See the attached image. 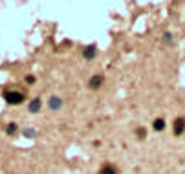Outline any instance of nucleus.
Wrapping results in <instances>:
<instances>
[{"label": "nucleus", "instance_id": "f257e3e1", "mask_svg": "<svg viewBox=\"0 0 185 174\" xmlns=\"http://www.w3.org/2000/svg\"><path fill=\"white\" fill-rule=\"evenodd\" d=\"M6 101L9 103V105H20L22 101H24V95H22L20 92H6Z\"/></svg>", "mask_w": 185, "mask_h": 174}, {"label": "nucleus", "instance_id": "f03ea898", "mask_svg": "<svg viewBox=\"0 0 185 174\" xmlns=\"http://www.w3.org/2000/svg\"><path fill=\"white\" fill-rule=\"evenodd\" d=\"M185 130V119L183 117H178V119L174 121V134L176 136H182Z\"/></svg>", "mask_w": 185, "mask_h": 174}, {"label": "nucleus", "instance_id": "7ed1b4c3", "mask_svg": "<svg viewBox=\"0 0 185 174\" xmlns=\"http://www.w3.org/2000/svg\"><path fill=\"white\" fill-rule=\"evenodd\" d=\"M83 55L86 57L88 61H92V59L95 57V46H94V44H92V46H86V48L83 50Z\"/></svg>", "mask_w": 185, "mask_h": 174}, {"label": "nucleus", "instance_id": "20e7f679", "mask_svg": "<svg viewBox=\"0 0 185 174\" xmlns=\"http://www.w3.org/2000/svg\"><path fill=\"white\" fill-rule=\"evenodd\" d=\"M101 83H103V77H101V75H94L92 79H90V81H88V84H90V88H94V90L101 86Z\"/></svg>", "mask_w": 185, "mask_h": 174}, {"label": "nucleus", "instance_id": "39448f33", "mask_svg": "<svg viewBox=\"0 0 185 174\" xmlns=\"http://www.w3.org/2000/svg\"><path fill=\"white\" fill-rule=\"evenodd\" d=\"M41 106H42L41 99H33L31 103H30V106H28V108H30V112H33V114H35V112H39V110H41Z\"/></svg>", "mask_w": 185, "mask_h": 174}, {"label": "nucleus", "instance_id": "423d86ee", "mask_svg": "<svg viewBox=\"0 0 185 174\" xmlns=\"http://www.w3.org/2000/svg\"><path fill=\"white\" fill-rule=\"evenodd\" d=\"M61 106H63V101H61L59 97H52L50 99V108L52 110H59Z\"/></svg>", "mask_w": 185, "mask_h": 174}, {"label": "nucleus", "instance_id": "0eeeda50", "mask_svg": "<svg viewBox=\"0 0 185 174\" xmlns=\"http://www.w3.org/2000/svg\"><path fill=\"white\" fill-rule=\"evenodd\" d=\"M152 127H154V130H163L165 128V121L163 119H156Z\"/></svg>", "mask_w": 185, "mask_h": 174}, {"label": "nucleus", "instance_id": "6e6552de", "mask_svg": "<svg viewBox=\"0 0 185 174\" xmlns=\"http://www.w3.org/2000/svg\"><path fill=\"white\" fill-rule=\"evenodd\" d=\"M99 174H117V172H116V169H114V167L106 165V167H103V169H101V172H99Z\"/></svg>", "mask_w": 185, "mask_h": 174}, {"label": "nucleus", "instance_id": "1a4fd4ad", "mask_svg": "<svg viewBox=\"0 0 185 174\" xmlns=\"http://www.w3.org/2000/svg\"><path fill=\"white\" fill-rule=\"evenodd\" d=\"M6 130H8V134H15V132H17V125H15V123H11V125H8V128H6Z\"/></svg>", "mask_w": 185, "mask_h": 174}, {"label": "nucleus", "instance_id": "9d476101", "mask_svg": "<svg viewBox=\"0 0 185 174\" xmlns=\"http://www.w3.org/2000/svg\"><path fill=\"white\" fill-rule=\"evenodd\" d=\"M24 136H28V138H33V136H35V130H24Z\"/></svg>", "mask_w": 185, "mask_h": 174}, {"label": "nucleus", "instance_id": "9b49d317", "mask_svg": "<svg viewBox=\"0 0 185 174\" xmlns=\"http://www.w3.org/2000/svg\"><path fill=\"white\" fill-rule=\"evenodd\" d=\"M163 41H165V42H169V41H171V33H165V35H163Z\"/></svg>", "mask_w": 185, "mask_h": 174}, {"label": "nucleus", "instance_id": "f8f14e48", "mask_svg": "<svg viewBox=\"0 0 185 174\" xmlns=\"http://www.w3.org/2000/svg\"><path fill=\"white\" fill-rule=\"evenodd\" d=\"M26 81H28V83H35V77H33V75H28V77H26Z\"/></svg>", "mask_w": 185, "mask_h": 174}, {"label": "nucleus", "instance_id": "ddd939ff", "mask_svg": "<svg viewBox=\"0 0 185 174\" xmlns=\"http://www.w3.org/2000/svg\"><path fill=\"white\" fill-rule=\"evenodd\" d=\"M138 136H139V138H145V130H138Z\"/></svg>", "mask_w": 185, "mask_h": 174}]
</instances>
